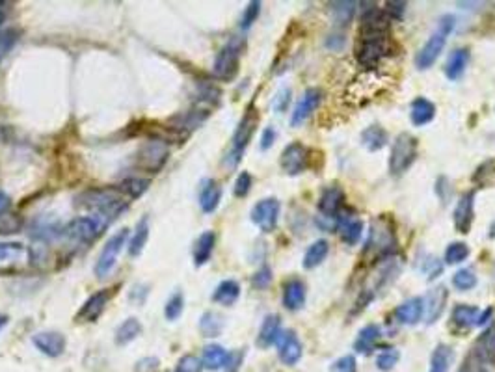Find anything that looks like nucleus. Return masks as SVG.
I'll use <instances>...</instances> for the list:
<instances>
[{"label": "nucleus", "instance_id": "obj_44", "mask_svg": "<svg viewBox=\"0 0 495 372\" xmlns=\"http://www.w3.org/2000/svg\"><path fill=\"white\" fill-rule=\"evenodd\" d=\"M399 360L400 352L397 348H384V350L376 356V367H378L382 372H387L399 363Z\"/></svg>", "mask_w": 495, "mask_h": 372}, {"label": "nucleus", "instance_id": "obj_10", "mask_svg": "<svg viewBox=\"0 0 495 372\" xmlns=\"http://www.w3.org/2000/svg\"><path fill=\"white\" fill-rule=\"evenodd\" d=\"M127 238H129V229L123 227V229L114 233V235L104 242L103 250H101L99 259H97L95 268H93V272H95V276L99 277V279L106 277L110 272L114 270V266H116L117 263V257H119V253H122L123 250V246L127 244Z\"/></svg>", "mask_w": 495, "mask_h": 372}, {"label": "nucleus", "instance_id": "obj_16", "mask_svg": "<svg viewBox=\"0 0 495 372\" xmlns=\"http://www.w3.org/2000/svg\"><path fill=\"white\" fill-rule=\"evenodd\" d=\"M277 345V356H279V360L285 363V365H296L298 361L302 360V353H303V347L300 339H298V335L292 332V329H285L279 334L276 340Z\"/></svg>", "mask_w": 495, "mask_h": 372}, {"label": "nucleus", "instance_id": "obj_31", "mask_svg": "<svg viewBox=\"0 0 495 372\" xmlns=\"http://www.w3.org/2000/svg\"><path fill=\"white\" fill-rule=\"evenodd\" d=\"M238 298H240V285L235 279H224L212 292V300L225 307H231Z\"/></svg>", "mask_w": 495, "mask_h": 372}, {"label": "nucleus", "instance_id": "obj_21", "mask_svg": "<svg viewBox=\"0 0 495 372\" xmlns=\"http://www.w3.org/2000/svg\"><path fill=\"white\" fill-rule=\"evenodd\" d=\"M447 298H449V292L445 287H436L432 289L428 294L424 296V318H426V324H434V322L444 314L445 305H447Z\"/></svg>", "mask_w": 495, "mask_h": 372}, {"label": "nucleus", "instance_id": "obj_29", "mask_svg": "<svg viewBox=\"0 0 495 372\" xmlns=\"http://www.w3.org/2000/svg\"><path fill=\"white\" fill-rule=\"evenodd\" d=\"M382 337V329L376 324H367L365 327H361V332L358 334L356 340H354V350L358 353H371L376 347V342Z\"/></svg>", "mask_w": 495, "mask_h": 372}, {"label": "nucleus", "instance_id": "obj_33", "mask_svg": "<svg viewBox=\"0 0 495 372\" xmlns=\"http://www.w3.org/2000/svg\"><path fill=\"white\" fill-rule=\"evenodd\" d=\"M141 322L135 316H130L127 321H123L119 324V327L116 329V337H114V342L117 347H127L129 342H133L135 339H138L141 335Z\"/></svg>", "mask_w": 495, "mask_h": 372}, {"label": "nucleus", "instance_id": "obj_41", "mask_svg": "<svg viewBox=\"0 0 495 372\" xmlns=\"http://www.w3.org/2000/svg\"><path fill=\"white\" fill-rule=\"evenodd\" d=\"M471 250L465 242H450L445 250V263L447 264H460L470 257Z\"/></svg>", "mask_w": 495, "mask_h": 372}, {"label": "nucleus", "instance_id": "obj_36", "mask_svg": "<svg viewBox=\"0 0 495 372\" xmlns=\"http://www.w3.org/2000/svg\"><path fill=\"white\" fill-rule=\"evenodd\" d=\"M116 188L119 190V194H122L123 198L138 199L148 192L149 181L140 179V177H127V179H123Z\"/></svg>", "mask_w": 495, "mask_h": 372}, {"label": "nucleus", "instance_id": "obj_49", "mask_svg": "<svg viewBox=\"0 0 495 372\" xmlns=\"http://www.w3.org/2000/svg\"><path fill=\"white\" fill-rule=\"evenodd\" d=\"M330 372H358V361L354 356L347 353V356H343V358L332 363Z\"/></svg>", "mask_w": 495, "mask_h": 372}, {"label": "nucleus", "instance_id": "obj_15", "mask_svg": "<svg viewBox=\"0 0 495 372\" xmlns=\"http://www.w3.org/2000/svg\"><path fill=\"white\" fill-rule=\"evenodd\" d=\"M473 220H475V192L471 190V192L463 194L454 207V212H452L454 229L462 235H468L471 231Z\"/></svg>", "mask_w": 495, "mask_h": 372}, {"label": "nucleus", "instance_id": "obj_40", "mask_svg": "<svg viewBox=\"0 0 495 372\" xmlns=\"http://www.w3.org/2000/svg\"><path fill=\"white\" fill-rule=\"evenodd\" d=\"M183 309H185V296L181 290H175L174 294L168 298L166 305H164V316L166 321L175 322L183 314Z\"/></svg>", "mask_w": 495, "mask_h": 372}, {"label": "nucleus", "instance_id": "obj_14", "mask_svg": "<svg viewBox=\"0 0 495 372\" xmlns=\"http://www.w3.org/2000/svg\"><path fill=\"white\" fill-rule=\"evenodd\" d=\"M112 289H103V290H97L93 294L82 303V307L78 309L77 313V322H97V318L104 313V309L108 305L110 298H112Z\"/></svg>", "mask_w": 495, "mask_h": 372}, {"label": "nucleus", "instance_id": "obj_43", "mask_svg": "<svg viewBox=\"0 0 495 372\" xmlns=\"http://www.w3.org/2000/svg\"><path fill=\"white\" fill-rule=\"evenodd\" d=\"M452 285L458 290H471L476 287V276L471 268H460L452 276Z\"/></svg>", "mask_w": 495, "mask_h": 372}, {"label": "nucleus", "instance_id": "obj_24", "mask_svg": "<svg viewBox=\"0 0 495 372\" xmlns=\"http://www.w3.org/2000/svg\"><path fill=\"white\" fill-rule=\"evenodd\" d=\"M434 117H436V104L428 101L426 97L413 99L412 108H410V119L415 127L428 125V123L434 121Z\"/></svg>", "mask_w": 495, "mask_h": 372}, {"label": "nucleus", "instance_id": "obj_22", "mask_svg": "<svg viewBox=\"0 0 495 372\" xmlns=\"http://www.w3.org/2000/svg\"><path fill=\"white\" fill-rule=\"evenodd\" d=\"M337 233L345 244L356 246L361 240L363 235V222L356 214H347V216H337Z\"/></svg>", "mask_w": 495, "mask_h": 372}, {"label": "nucleus", "instance_id": "obj_6", "mask_svg": "<svg viewBox=\"0 0 495 372\" xmlns=\"http://www.w3.org/2000/svg\"><path fill=\"white\" fill-rule=\"evenodd\" d=\"M112 224V220L101 214H88V216H78L71 220L64 227V237L69 238L71 242L77 244H91L101 237L106 227Z\"/></svg>", "mask_w": 495, "mask_h": 372}, {"label": "nucleus", "instance_id": "obj_45", "mask_svg": "<svg viewBox=\"0 0 495 372\" xmlns=\"http://www.w3.org/2000/svg\"><path fill=\"white\" fill-rule=\"evenodd\" d=\"M23 229V218L19 214H2L0 216V235H12V233H19Z\"/></svg>", "mask_w": 495, "mask_h": 372}, {"label": "nucleus", "instance_id": "obj_13", "mask_svg": "<svg viewBox=\"0 0 495 372\" xmlns=\"http://www.w3.org/2000/svg\"><path fill=\"white\" fill-rule=\"evenodd\" d=\"M322 90L321 88H308L300 97V101L296 103L292 114H290V127H300L302 123L309 119V116L315 112L322 103Z\"/></svg>", "mask_w": 495, "mask_h": 372}, {"label": "nucleus", "instance_id": "obj_25", "mask_svg": "<svg viewBox=\"0 0 495 372\" xmlns=\"http://www.w3.org/2000/svg\"><path fill=\"white\" fill-rule=\"evenodd\" d=\"M222 201V186L214 179H207L200 190V207L205 214H211L218 209Z\"/></svg>", "mask_w": 495, "mask_h": 372}, {"label": "nucleus", "instance_id": "obj_9", "mask_svg": "<svg viewBox=\"0 0 495 372\" xmlns=\"http://www.w3.org/2000/svg\"><path fill=\"white\" fill-rule=\"evenodd\" d=\"M419 153L417 138L410 132H400L391 143V154H389V174L399 177L406 174L415 162Z\"/></svg>", "mask_w": 495, "mask_h": 372}, {"label": "nucleus", "instance_id": "obj_39", "mask_svg": "<svg viewBox=\"0 0 495 372\" xmlns=\"http://www.w3.org/2000/svg\"><path fill=\"white\" fill-rule=\"evenodd\" d=\"M224 329V318L214 311H207L200 318V332L203 337H218Z\"/></svg>", "mask_w": 495, "mask_h": 372}, {"label": "nucleus", "instance_id": "obj_59", "mask_svg": "<svg viewBox=\"0 0 495 372\" xmlns=\"http://www.w3.org/2000/svg\"><path fill=\"white\" fill-rule=\"evenodd\" d=\"M10 2H2L0 0V30H2V25L6 23L8 19V12H10Z\"/></svg>", "mask_w": 495, "mask_h": 372}, {"label": "nucleus", "instance_id": "obj_42", "mask_svg": "<svg viewBox=\"0 0 495 372\" xmlns=\"http://www.w3.org/2000/svg\"><path fill=\"white\" fill-rule=\"evenodd\" d=\"M356 6H358V2H352V0H348V2H332L330 8H332V13H334L335 23H339V25L348 23V21L352 19Z\"/></svg>", "mask_w": 495, "mask_h": 372}, {"label": "nucleus", "instance_id": "obj_56", "mask_svg": "<svg viewBox=\"0 0 495 372\" xmlns=\"http://www.w3.org/2000/svg\"><path fill=\"white\" fill-rule=\"evenodd\" d=\"M276 136H277V132H276V128H274V127L264 128L263 135H261V143H259V146H261V149H263V151L270 149L272 146H274V141H276Z\"/></svg>", "mask_w": 495, "mask_h": 372}, {"label": "nucleus", "instance_id": "obj_34", "mask_svg": "<svg viewBox=\"0 0 495 372\" xmlns=\"http://www.w3.org/2000/svg\"><path fill=\"white\" fill-rule=\"evenodd\" d=\"M227 356H229V352H227L224 347H220V345H209V347L203 348V356H201L203 369L212 372L224 369Z\"/></svg>", "mask_w": 495, "mask_h": 372}, {"label": "nucleus", "instance_id": "obj_37", "mask_svg": "<svg viewBox=\"0 0 495 372\" xmlns=\"http://www.w3.org/2000/svg\"><path fill=\"white\" fill-rule=\"evenodd\" d=\"M473 185L479 188H494L495 186V159H488L483 164H479L475 174L471 177Z\"/></svg>", "mask_w": 495, "mask_h": 372}, {"label": "nucleus", "instance_id": "obj_27", "mask_svg": "<svg viewBox=\"0 0 495 372\" xmlns=\"http://www.w3.org/2000/svg\"><path fill=\"white\" fill-rule=\"evenodd\" d=\"M470 64V51L468 49H454L450 52L445 64V77L449 80H460Z\"/></svg>", "mask_w": 495, "mask_h": 372}, {"label": "nucleus", "instance_id": "obj_57", "mask_svg": "<svg viewBox=\"0 0 495 372\" xmlns=\"http://www.w3.org/2000/svg\"><path fill=\"white\" fill-rule=\"evenodd\" d=\"M148 294H149V287H146V285H136L135 289H133V292H130V300L135 302L136 296H140L138 303H143V300L148 298Z\"/></svg>", "mask_w": 495, "mask_h": 372}, {"label": "nucleus", "instance_id": "obj_1", "mask_svg": "<svg viewBox=\"0 0 495 372\" xmlns=\"http://www.w3.org/2000/svg\"><path fill=\"white\" fill-rule=\"evenodd\" d=\"M75 205L84 209L90 214H101L106 218H119L123 212L129 209V201L123 198L117 188L112 186H97L88 188L75 198Z\"/></svg>", "mask_w": 495, "mask_h": 372}, {"label": "nucleus", "instance_id": "obj_20", "mask_svg": "<svg viewBox=\"0 0 495 372\" xmlns=\"http://www.w3.org/2000/svg\"><path fill=\"white\" fill-rule=\"evenodd\" d=\"M424 316V300L423 298H410L395 309V318L402 326H415Z\"/></svg>", "mask_w": 495, "mask_h": 372}, {"label": "nucleus", "instance_id": "obj_7", "mask_svg": "<svg viewBox=\"0 0 495 372\" xmlns=\"http://www.w3.org/2000/svg\"><path fill=\"white\" fill-rule=\"evenodd\" d=\"M170 161V146L164 138H151L143 141L135 153V164L141 172L159 174Z\"/></svg>", "mask_w": 495, "mask_h": 372}, {"label": "nucleus", "instance_id": "obj_52", "mask_svg": "<svg viewBox=\"0 0 495 372\" xmlns=\"http://www.w3.org/2000/svg\"><path fill=\"white\" fill-rule=\"evenodd\" d=\"M15 39H17V32H15L13 28L0 30V56L6 54V52L12 49V45L15 43Z\"/></svg>", "mask_w": 495, "mask_h": 372}, {"label": "nucleus", "instance_id": "obj_60", "mask_svg": "<svg viewBox=\"0 0 495 372\" xmlns=\"http://www.w3.org/2000/svg\"><path fill=\"white\" fill-rule=\"evenodd\" d=\"M8 322H10V316L4 313H0V332H2V329L8 326Z\"/></svg>", "mask_w": 495, "mask_h": 372}, {"label": "nucleus", "instance_id": "obj_2", "mask_svg": "<svg viewBox=\"0 0 495 372\" xmlns=\"http://www.w3.org/2000/svg\"><path fill=\"white\" fill-rule=\"evenodd\" d=\"M257 125H259V112L255 108V104L251 103L248 108H246L244 116L240 117V121H238L237 128H235V132H233V138H231V148L225 154V166L227 167H237L238 162L242 161V156H244V151L246 148L250 146L251 138L255 135V130H257Z\"/></svg>", "mask_w": 495, "mask_h": 372}, {"label": "nucleus", "instance_id": "obj_55", "mask_svg": "<svg viewBox=\"0 0 495 372\" xmlns=\"http://www.w3.org/2000/svg\"><path fill=\"white\" fill-rule=\"evenodd\" d=\"M242 360H244V352H242V350H238V352H229L227 361H225L224 372H238V369L242 365Z\"/></svg>", "mask_w": 495, "mask_h": 372}, {"label": "nucleus", "instance_id": "obj_4", "mask_svg": "<svg viewBox=\"0 0 495 372\" xmlns=\"http://www.w3.org/2000/svg\"><path fill=\"white\" fill-rule=\"evenodd\" d=\"M457 26V19L454 15H444L439 23H437V30L432 34L428 41L421 47V51L415 56V65L419 69H430L432 65L436 64V60L439 58V54L444 52L447 38H449L452 30Z\"/></svg>", "mask_w": 495, "mask_h": 372}, {"label": "nucleus", "instance_id": "obj_8", "mask_svg": "<svg viewBox=\"0 0 495 372\" xmlns=\"http://www.w3.org/2000/svg\"><path fill=\"white\" fill-rule=\"evenodd\" d=\"M244 51V39L233 38L225 43L216 54L214 64H212V75L222 82H231L233 78L238 75V65H240V56Z\"/></svg>", "mask_w": 495, "mask_h": 372}, {"label": "nucleus", "instance_id": "obj_19", "mask_svg": "<svg viewBox=\"0 0 495 372\" xmlns=\"http://www.w3.org/2000/svg\"><path fill=\"white\" fill-rule=\"evenodd\" d=\"M308 289L300 277H290L283 283V307L289 311H300L306 303Z\"/></svg>", "mask_w": 495, "mask_h": 372}, {"label": "nucleus", "instance_id": "obj_47", "mask_svg": "<svg viewBox=\"0 0 495 372\" xmlns=\"http://www.w3.org/2000/svg\"><path fill=\"white\" fill-rule=\"evenodd\" d=\"M251 186H253V177L248 172H240V175L235 181V186H233V194L237 198H246L250 194Z\"/></svg>", "mask_w": 495, "mask_h": 372}, {"label": "nucleus", "instance_id": "obj_30", "mask_svg": "<svg viewBox=\"0 0 495 372\" xmlns=\"http://www.w3.org/2000/svg\"><path fill=\"white\" fill-rule=\"evenodd\" d=\"M479 316H481V309L475 307V305L458 303L452 309V324L460 329H470V327L476 326Z\"/></svg>", "mask_w": 495, "mask_h": 372}, {"label": "nucleus", "instance_id": "obj_12", "mask_svg": "<svg viewBox=\"0 0 495 372\" xmlns=\"http://www.w3.org/2000/svg\"><path fill=\"white\" fill-rule=\"evenodd\" d=\"M281 203L276 198H264L251 209V222L263 233H272L277 227Z\"/></svg>", "mask_w": 495, "mask_h": 372}, {"label": "nucleus", "instance_id": "obj_32", "mask_svg": "<svg viewBox=\"0 0 495 372\" xmlns=\"http://www.w3.org/2000/svg\"><path fill=\"white\" fill-rule=\"evenodd\" d=\"M148 238H149V218L143 216V218L138 220V224L135 225V231L129 238V255L130 257H138L141 255L143 248L148 246Z\"/></svg>", "mask_w": 495, "mask_h": 372}, {"label": "nucleus", "instance_id": "obj_26", "mask_svg": "<svg viewBox=\"0 0 495 372\" xmlns=\"http://www.w3.org/2000/svg\"><path fill=\"white\" fill-rule=\"evenodd\" d=\"M279 334H281V318L277 314H268V316H264L261 329H259L257 345L261 348L272 347L279 337Z\"/></svg>", "mask_w": 495, "mask_h": 372}, {"label": "nucleus", "instance_id": "obj_46", "mask_svg": "<svg viewBox=\"0 0 495 372\" xmlns=\"http://www.w3.org/2000/svg\"><path fill=\"white\" fill-rule=\"evenodd\" d=\"M203 371V363L198 356H194V353H187V356H183L179 361H177V365H175L174 372H201Z\"/></svg>", "mask_w": 495, "mask_h": 372}, {"label": "nucleus", "instance_id": "obj_28", "mask_svg": "<svg viewBox=\"0 0 495 372\" xmlns=\"http://www.w3.org/2000/svg\"><path fill=\"white\" fill-rule=\"evenodd\" d=\"M387 141H389V135L386 128L380 125H371L361 132V146L371 153L382 151L387 146Z\"/></svg>", "mask_w": 495, "mask_h": 372}, {"label": "nucleus", "instance_id": "obj_54", "mask_svg": "<svg viewBox=\"0 0 495 372\" xmlns=\"http://www.w3.org/2000/svg\"><path fill=\"white\" fill-rule=\"evenodd\" d=\"M389 21H400L406 12V2H387L386 10Z\"/></svg>", "mask_w": 495, "mask_h": 372}, {"label": "nucleus", "instance_id": "obj_3", "mask_svg": "<svg viewBox=\"0 0 495 372\" xmlns=\"http://www.w3.org/2000/svg\"><path fill=\"white\" fill-rule=\"evenodd\" d=\"M397 233L395 225L387 216H378L371 224V231L365 242V253L373 255L374 261L393 255L397 251Z\"/></svg>", "mask_w": 495, "mask_h": 372}, {"label": "nucleus", "instance_id": "obj_23", "mask_svg": "<svg viewBox=\"0 0 495 372\" xmlns=\"http://www.w3.org/2000/svg\"><path fill=\"white\" fill-rule=\"evenodd\" d=\"M214 246H216V235H214V231L201 233L200 237L196 238L192 248L194 264H196V266H203V264L209 263L212 251H214Z\"/></svg>", "mask_w": 495, "mask_h": 372}, {"label": "nucleus", "instance_id": "obj_35", "mask_svg": "<svg viewBox=\"0 0 495 372\" xmlns=\"http://www.w3.org/2000/svg\"><path fill=\"white\" fill-rule=\"evenodd\" d=\"M328 253H330L328 240H324V238L315 240V242L306 250V253H303V268L306 270L316 268L319 264L324 263V259L328 257Z\"/></svg>", "mask_w": 495, "mask_h": 372}, {"label": "nucleus", "instance_id": "obj_58", "mask_svg": "<svg viewBox=\"0 0 495 372\" xmlns=\"http://www.w3.org/2000/svg\"><path fill=\"white\" fill-rule=\"evenodd\" d=\"M10 205H12V199H10V196H8L4 190H0V216H2V214H6L8 209H10Z\"/></svg>", "mask_w": 495, "mask_h": 372}, {"label": "nucleus", "instance_id": "obj_17", "mask_svg": "<svg viewBox=\"0 0 495 372\" xmlns=\"http://www.w3.org/2000/svg\"><path fill=\"white\" fill-rule=\"evenodd\" d=\"M32 342L39 352L45 353L47 358H60L67 347L65 335L60 332H38L32 337Z\"/></svg>", "mask_w": 495, "mask_h": 372}, {"label": "nucleus", "instance_id": "obj_5", "mask_svg": "<svg viewBox=\"0 0 495 372\" xmlns=\"http://www.w3.org/2000/svg\"><path fill=\"white\" fill-rule=\"evenodd\" d=\"M391 54L387 34L360 32V41L356 45V60L361 67L374 69L376 65Z\"/></svg>", "mask_w": 495, "mask_h": 372}, {"label": "nucleus", "instance_id": "obj_53", "mask_svg": "<svg viewBox=\"0 0 495 372\" xmlns=\"http://www.w3.org/2000/svg\"><path fill=\"white\" fill-rule=\"evenodd\" d=\"M289 103H290V90L289 88H281V90L276 93V97H274V103H272V106H274L276 112L281 114V112L287 110Z\"/></svg>", "mask_w": 495, "mask_h": 372}, {"label": "nucleus", "instance_id": "obj_48", "mask_svg": "<svg viewBox=\"0 0 495 372\" xmlns=\"http://www.w3.org/2000/svg\"><path fill=\"white\" fill-rule=\"evenodd\" d=\"M259 13H261V2L259 0H253V2H250L248 4V8L244 10V13H242V19H240V28L242 30H248L255 21H257L259 17Z\"/></svg>", "mask_w": 495, "mask_h": 372}, {"label": "nucleus", "instance_id": "obj_38", "mask_svg": "<svg viewBox=\"0 0 495 372\" xmlns=\"http://www.w3.org/2000/svg\"><path fill=\"white\" fill-rule=\"evenodd\" d=\"M452 358H454L452 348L447 345H437L430 356V371L428 372H449Z\"/></svg>", "mask_w": 495, "mask_h": 372}, {"label": "nucleus", "instance_id": "obj_50", "mask_svg": "<svg viewBox=\"0 0 495 372\" xmlns=\"http://www.w3.org/2000/svg\"><path fill=\"white\" fill-rule=\"evenodd\" d=\"M23 251H25V248L19 242H0V263L10 261V259H17Z\"/></svg>", "mask_w": 495, "mask_h": 372}, {"label": "nucleus", "instance_id": "obj_18", "mask_svg": "<svg viewBox=\"0 0 495 372\" xmlns=\"http://www.w3.org/2000/svg\"><path fill=\"white\" fill-rule=\"evenodd\" d=\"M345 190L339 185H330L322 190L321 198H319V211L328 218H337L339 212L345 207Z\"/></svg>", "mask_w": 495, "mask_h": 372}, {"label": "nucleus", "instance_id": "obj_11", "mask_svg": "<svg viewBox=\"0 0 495 372\" xmlns=\"http://www.w3.org/2000/svg\"><path fill=\"white\" fill-rule=\"evenodd\" d=\"M309 161H311L309 149L303 146L302 141H290L289 146L281 151L279 166L285 174L295 177V175H300L308 170Z\"/></svg>", "mask_w": 495, "mask_h": 372}, {"label": "nucleus", "instance_id": "obj_51", "mask_svg": "<svg viewBox=\"0 0 495 372\" xmlns=\"http://www.w3.org/2000/svg\"><path fill=\"white\" fill-rule=\"evenodd\" d=\"M272 283V270L268 266H261V268L251 276V285L255 289H266Z\"/></svg>", "mask_w": 495, "mask_h": 372}]
</instances>
